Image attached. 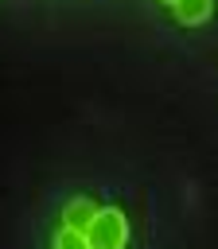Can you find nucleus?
Listing matches in <instances>:
<instances>
[{"label": "nucleus", "instance_id": "nucleus-1", "mask_svg": "<svg viewBox=\"0 0 218 249\" xmlns=\"http://www.w3.org/2000/svg\"><path fill=\"white\" fill-rule=\"evenodd\" d=\"M86 237H90L93 249H128L132 230H128V218L117 206H101L97 218L86 226Z\"/></svg>", "mask_w": 218, "mask_h": 249}, {"label": "nucleus", "instance_id": "nucleus-2", "mask_svg": "<svg viewBox=\"0 0 218 249\" xmlns=\"http://www.w3.org/2000/svg\"><path fill=\"white\" fill-rule=\"evenodd\" d=\"M97 202L93 198H86V195H74V198H66V206H62V226H74V230H86L93 218H97Z\"/></svg>", "mask_w": 218, "mask_h": 249}, {"label": "nucleus", "instance_id": "nucleus-3", "mask_svg": "<svg viewBox=\"0 0 218 249\" xmlns=\"http://www.w3.org/2000/svg\"><path fill=\"white\" fill-rule=\"evenodd\" d=\"M210 12H214V0H175V4H171V16H175L183 27H199V23H206Z\"/></svg>", "mask_w": 218, "mask_h": 249}, {"label": "nucleus", "instance_id": "nucleus-4", "mask_svg": "<svg viewBox=\"0 0 218 249\" xmlns=\"http://www.w3.org/2000/svg\"><path fill=\"white\" fill-rule=\"evenodd\" d=\"M51 249H93V245H90L86 230H74V226H58V233H54V245H51Z\"/></svg>", "mask_w": 218, "mask_h": 249}, {"label": "nucleus", "instance_id": "nucleus-5", "mask_svg": "<svg viewBox=\"0 0 218 249\" xmlns=\"http://www.w3.org/2000/svg\"><path fill=\"white\" fill-rule=\"evenodd\" d=\"M160 4H167V8H171V4H175V0H160Z\"/></svg>", "mask_w": 218, "mask_h": 249}]
</instances>
